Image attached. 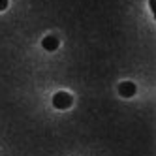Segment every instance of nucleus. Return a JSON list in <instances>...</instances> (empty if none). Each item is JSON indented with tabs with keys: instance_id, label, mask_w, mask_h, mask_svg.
<instances>
[{
	"instance_id": "obj_2",
	"label": "nucleus",
	"mask_w": 156,
	"mask_h": 156,
	"mask_svg": "<svg viewBox=\"0 0 156 156\" xmlns=\"http://www.w3.org/2000/svg\"><path fill=\"white\" fill-rule=\"evenodd\" d=\"M136 83H132V81H122L120 85H119V94L122 96V98H132L133 94H136Z\"/></svg>"
},
{
	"instance_id": "obj_1",
	"label": "nucleus",
	"mask_w": 156,
	"mask_h": 156,
	"mask_svg": "<svg viewBox=\"0 0 156 156\" xmlns=\"http://www.w3.org/2000/svg\"><path fill=\"white\" fill-rule=\"evenodd\" d=\"M72 102H73V98H72V94H68V92H64V90H60V92H57L53 96V107L55 109H68L70 105H72Z\"/></svg>"
},
{
	"instance_id": "obj_4",
	"label": "nucleus",
	"mask_w": 156,
	"mask_h": 156,
	"mask_svg": "<svg viewBox=\"0 0 156 156\" xmlns=\"http://www.w3.org/2000/svg\"><path fill=\"white\" fill-rule=\"evenodd\" d=\"M8 8V0H0V12H4Z\"/></svg>"
},
{
	"instance_id": "obj_5",
	"label": "nucleus",
	"mask_w": 156,
	"mask_h": 156,
	"mask_svg": "<svg viewBox=\"0 0 156 156\" xmlns=\"http://www.w3.org/2000/svg\"><path fill=\"white\" fill-rule=\"evenodd\" d=\"M154 2H156V0H149V4H151V8H152V12H154Z\"/></svg>"
},
{
	"instance_id": "obj_3",
	"label": "nucleus",
	"mask_w": 156,
	"mask_h": 156,
	"mask_svg": "<svg viewBox=\"0 0 156 156\" xmlns=\"http://www.w3.org/2000/svg\"><path fill=\"white\" fill-rule=\"evenodd\" d=\"M58 45H60V41H58L57 36H45V38L41 40V47L45 49V51H57Z\"/></svg>"
}]
</instances>
